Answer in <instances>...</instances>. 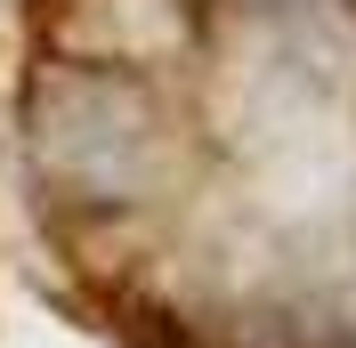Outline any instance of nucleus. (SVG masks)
I'll list each match as a JSON object with an SVG mask.
<instances>
[{
	"label": "nucleus",
	"mask_w": 356,
	"mask_h": 348,
	"mask_svg": "<svg viewBox=\"0 0 356 348\" xmlns=\"http://www.w3.org/2000/svg\"><path fill=\"white\" fill-rule=\"evenodd\" d=\"M24 195L122 348H356V0H33Z\"/></svg>",
	"instance_id": "1"
}]
</instances>
